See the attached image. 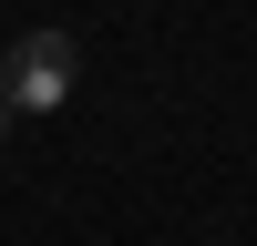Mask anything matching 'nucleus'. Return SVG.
<instances>
[{
	"label": "nucleus",
	"mask_w": 257,
	"mask_h": 246,
	"mask_svg": "<svg viewBox=\"0 0 257 246\" xmlns=\"http://www.w3.org/2000/svg\"><path fill=\"white\" fill-rule=\"evenodd\" d=\"M0 144H11V102H0Z\"/></svg>",
	"instance_id": "nucleus-2"
},
{
	"label": "nucleus",
	"mask_w": 257,
	"mask_h": 246,
	"mask_svg": "<svg viewBox=\"0 0 257 246\" xmlns=\"http://www.w3.org/2000/svg\"><path fill=\"white\" fill-rule=\"evenodd\" d=\"M72 72H82L72 31H21L11 62H0V102H11V113H62V102H72Z\"/></svg>",
	"instance_id": "nucleus-1"
}]
</instances>
